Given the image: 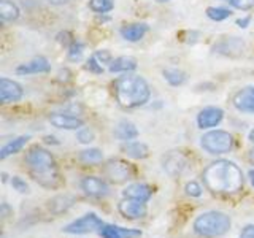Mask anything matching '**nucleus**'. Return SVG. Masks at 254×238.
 Instances as JSON below:
<instances>
[{"label": "nucleus", "instance_id": "nucleus-27", "mask_svg": "<svg viewBox=\"0 0 254 238\" xmlns=\"http://www.w3.org/2000/svg\"><path fill=\"white\" fill-rule=\"evenodd\" d=\"M83 53H84V43H81L79 40H71V43L68 45V51H67L68 60H73V62L81 60Z\"/></svg>", "mask_w": 254, "mask_h": 238}, {"label": "nucleus", "instance_id": "nucleus-34", "mask_svg": "<svg viewBox=\"0 0 254 238\" xmlns=\"http://www.w3.org/2000/svg\"><path fill=\"white\" fill-rule=\"evenodd\" d=\"M226 2H229L237 10H243V11L251 10L254 6V0H226Z\"/></svg>", "mask_w": 254, "mask_h": 238}, {"label": "nucleus", "instance_id": "nucleus-39", "mask_svg": "<svg viewBox=\"0 0 254 238\" xmlns=\"http://www.w3.org/2000/svg\"><path fill=\"white\" fill-rule=\"evenodd\" d=\"M45 141L46 143H56V145H58V141H56L54 137H45Z\"/></svg>", "mask_w": 254, "mask_h": 238}, {"label": "nucleus", "instance_id": "nucleus-17", "mask_svg": "<svg viewBox=\"0 0 254 238\" xmlns=\"http://www.w3.org/2000/svg\"><path fill=\"white\" fill-rule=\"evenodd\" d=\"M75 203V197L70 195V194H61V195H56L53 197L51 200H48V211L53 213V214H62L68 211L71 206Z\"/></svg>", "mask_w": 254, "mask_h": 238}, {"label": "nucleus", "instance_id": "nucleus-19", "mask_svg": "<svg viewBox=\"0 0 254 238\" xmlns=\"http://www.w3.org/2000/svg\"><path fill=\"white\" fill-rule=\"evenodd\" d=\"M148 32V26L146 24H129V26H124L121 29V37L126 40V42H140V40L145 37V34Z\"/></svg>", "mask_w": 254, "mask_h": 238}, {"label": "nucleus", "instance_id": "nucleus-43", "mask_svg": "<svg viewBox=\"0 0 254 238\" xmlns=\"http://www.w3.org/2000/svg\"><path fill=\"white\" fill-rule=\"evenodd\" d=\"M251 157H253V161H254V149L251 151Z\"/></svg>", "mask_w": 254, "mask_h": 238}, {"label": "nucleus", "instance_id": "nucleus-22", "mask_svg": "<svg viewBox=\"0 0 254 238\" xmlns=\"http://www.w3.org/2000/svg\"><path fill=\"white\" fill-rule=\"evenodd\" d=\"M29 141V137H18L13 141H8L6 145H3V148L0 149V159L5 161L6 157H10L11 154L19 153V151L26 146V143Z\"/></svg>", "mask_w": 254, "mask_h": 238}, {"label": "nucleus", "instance_id": "nucleus-11", "mask_svg": "<svg viewBox=\"0 0 254 238\" xmlns=\"http://www.w3.org/2000/svg\"><path fill=\"white\" fill-rule=\"evenodd\" d=\"M24 95L22 86L13 79L2 78L0 79V102L2 103H13L19 102Z\"/></svg>", "mask_w": 254, "mask_h": 238}, {"label": "nucleus", "instance_id": "nucleus-38", "mask_svg": "<svg viewBox=\"0 0 254 238\" xmlns=\"http://www.w3.org/2000/svg\"><path fill=\"white\" fill-rule=\"evenodd\" d=\"M46 2H50L51 5H65L70 0H46Z\"/></svg>", "mask_w": 254, "mask_h": 238}, {"label": "nucleus", "instance_id": "nucleus-42", "mask_svg": "<svg viewBox=\"0 0 254 238\" xmlns=\"http://www.w3.org/2000/svg\"><path fill=\"white\" fill-rule=\"evenodd\" d=\"M159 3H165V2H169V0H157Z\"/></svg>", "mask_w": 254, "mask_h": 238}, {"label": "nucleus", "instance_id": "nucleus-4", "mask_svg": "<svg viewBox=\"0 0 254 238\" xmlns=\"http://www.w3.org/2000/svg\"><path fill=\"white\" fill-rule=\"evenodd\" d=\"M232 227V219L224 211H205L194 219L192 229L202 238H218L226 235Z\"/></svg>", "mask_w": 254, "mask_h": 238}, {"label": "nucleus", "instance_id": "nucleus-15", "mask_svg": "<svg viewBox=\"0 0 254 238\" xmlns=\"http://www.w3.org/2000/svg\"><path fill=\"white\" fill-rule=\"evenodd\" d=\"M188 165L186 157L178 151H172V153L164 159V170L170 175V177H178L185 172Z\"/></svg>", "mask_w": 254, "mask_h": 238}, {"label": "nucleus", "instance_id": "nucleus-40", "mask_svg": "<svg viewBox=\"0 0 254 238\" xmlns=\"http://www.w3.org/2000/svg\"><path fill=\"white\" fill-rule=\"evenodd\" d=\"M250 179H251V184H253V187H254V170H250Z\"/></svg>", "mask_w": 254, "mask_h": 238}, {"label": "nucleus", "instance_id": "nucleus-24", "mask_svg": "<svg viewBox=\"0 0 254 238\" xmlns=\"http://www.w3.org/2000/svg\"><path fill=\"white\" fill-rule=\"evenodd\" d=\"M78 159L86 165H94V164H100L103 161V153L99 148H89V149H83L79 153Z\"/></svg>", "mask_w": 254, "mask_h": 238}, {"label": "nucleus", "instance_id": "nucleus-36", "mask_svg": "<svg viewBox=\"0 0 254 238\" xmlns=\"http://www.w3.org/2000/svg\"><path fill=\"white\" fill-rule=\"evenodd\" d=\"M238 238H254V226H246L240 232Z\"/></svg>", "mask_w": 254, "mask_h": 238}, {"label": "nucleus", "instance_id": "nucleus-32", "mask_svg": "<svg viewBox=\"0 0 254 238\" xmlns=\"http://www.w3.org/2000/svg\"><path fill=\"white\" fill-rule=\"evenodd\" d=\"M11 186L14 187V190H18L19 194H29V184L19 177L11 178Z\"/></svg>", "mask_w": 254, "mask_h": 238}, {"label": "nucleus", "instance_id": "nucleus-2", "mask_svg": "<svg viewBox=\"0 0 254 238\" xmlns=\"http://www.w3.org/2000/svg\"><path fill=\"white\" fill-rule=\"evenodd\" d=\"M26 164L29 175L37 184L45 189H59L64 184L58 162L54 156L43 146H32L26 153Z\"/></svg>", "mask_w": 254, "mask_h": 238}, {"label": "nucleus", "instance_id": "nucleus-29", "mask_svg": "<svg viewBox=\"0 0 254 238\" xmlns=\"http://www.w3.org/2000/svg\"><path fill=\"white\" fill-rule=\"evenodd\" d=\"M99 235L102 238H124L121 230H119V226H111V224H105L100 230Z\"/></svg>", "mask_w": 254, "mask_h": 238}, {"label": "nucleus", "instance_id": "nucleus-16", "mask_svg": "<svg viewBox=\"0 0 254 238\" xmlns=\"http://www.w3.org/2000/svg\"><path fill=\"white\" fill-rule=\"evenodd\" d=\"M234 107L243 113H254V87H245L234 95Z\"/></svg>", "mask_w": 254, "mask_h": 238}, {"label": "nucleus", "instance_id": "nucleus-7", "mask_svg": "<svg viewBox=\"0 0 254 238\" xmlns=\"http://www.w3.org/2000/svg\"><path fill=\"white\" fill-rule=\"evenodd\" d=\"M105 222H103L95 213H87L84 216L78 218L75 221H71L70 224H67L62 229V232L70 234V235H76V234H87V232H94V230H100Z\"/></svg>", "mask_w": 254, "mask_h": 238}, {"label": "nucleus", "instance_id": "nucleus-6", "mask_svg": "<svg viewBox=\"0 0 254 238\" xmlns=\"http://www.w3.org/2000/svg\"><path fill=\"white\" fill-rule=\"evenodd\" d=\"M103 175L108 181L115 182V184H121V182L132 179L133 169L129 162L123 161V159H110L103 165Z\"/></svg>", "mask_w": 254, "mask_h": 238}, {"label": "nucleus", "instance_id": "nucleus-21", "mask_svg": "<svg viewBox=\"0 0 254 238\" xmlns=\"http://www.w3.org/2000/svg\"><path fill=\"white\" fill-rule=\"evenodd\" d=\"M115 137L121 141H130L138 137V129L130 121H121L115 127Z\"/></svg>", "mask_w": 254, "mask_h": 238}, {"label": "nucleus", "instance_id": "nucleus-35", "mask_svg": "<svg viewBox=\"0 0 254 238\" xmlns=\"http://www.w3.org/2000/svg\"><path fill=\"white\" fill-rule=\"evenodd\" d=\"M92 56H94V58H95V59H97V60L102 63V65H105V63H108V65H110L111 60H113V59H111V54H110V51H107V50L95 51Z\"/></svg>", "mask_w": 254, "mask_h": 238}, {"label": "nucleus", "instance_id": "nucleus-28", "mask_svg": "<svg viewBox=\"0 0 254 238\" xmlns=\"http://www.w3.org/2000/svg\"><path fill=\"white\" fill-rule=\"evenodd\" d=\"M113 0H89V8L95 13H108L113 10Z\"/></svg>", "mask_w": 254, "mask_h": 238}, {"label": "nucleus", "instance_id": "nucleus-26", "mask_svg": "<svg viewBox=\"0 0 254 238\" xmlns=\"http://www.w3.org/2000/svg\"><path fill=\"white\" fill-rule=\"evenodd\" d=\"M230 14H232V11H230L229 8H222V6H208L206 8V16H208L211 21H216V22L227 19Z\"/></svg>", "mask_w": 254, "mask_h": 238}, {"label": "nucleus", "instance_id": "nucleus-14", "mask_svg": "<svg viewBox=\"0 0 254 238\" xmlns=\"http://www.w3.org/2000/svg\"><path fill=\"white\" fill-rule=\"evenodd\" d=\"M51 70V63L46 58H35L29 62H24L16 68L18 75H35V73H48Z\"/></svg>", "mask_w": 254, "mask_h": 238}, {"label": "nucleus", "instance_id": "nucleus-5", "mask_svg": "<svg viewBox=\"0 0 254 238\" xmlns=\"http://www.w3.org/2000/svg\"><path fill=\"white\" fill-rule=\"evenodd\" d=\"M200 146L208 154L221 156V154L229 153V151L234 148V137H232V133H229L226 130H219V129L210 130L202 135Z\"/></svg>", "mask_w": 254, "mask_h": 238}, {"label": "nucleus", "instance_id": "nucleus-20", "mask_svg": "<svg viewBox=\"0 0 254 238\" xmlns=\"http://www.w3.org/2000/svg\"><path fill=\"white\" fill-rule=\"evenodd\" d=\"M123 153L132 159H146L149 156V148L141 141H124Z\"/></svg>", "mask_w": 254, "mask_h": 238}, {"label": "nucleus", "instance_id": "nucleus-41", "mask_svg": "<svg viewBox=\"0 0 254 238\" xmlns=\"http://www.w3.org/2000/svg\"><path fill=\"white\" fill-rule=\"evenodd\" d=\"M248 137H250V140H251V141L254 143V129H253V130L250 132V135H248Z\"/></svg>", "mask_w": 254, "mask_h": 238}, {"label": "nucleus", "instance_id": "nucleus-30", "mask_svg": "<svg viewBox=\"0 0 254 238\" xmlns=\"http://www.w3.org/2000/svg\"><path fill=\"white\" fill-rule=\"evenodd\" d=\"M76 138L79 143H83V145H89V143H92L95 140V133L92 129H89V127H81L76 133Z\"/></svg>", "mask_w": 254, "mask_h": 238}, {"label": "nucleus", "instance_id": "nucleus-31", "mask_svg": "<svg viewBox=\"0 0 254 238\" xmlns=\"http://www.w3.org/2000/svg\"><path fill=\"white\" fill-rule=\"evenodd\" d=\"M185 190H186V194L189 197H200L202 192H203V189L200 187V184L195 181H189L188 184L185 186Z\"/></svg>", "mask_w": 254, "mask_h": 238}, {"label": "nucleus", "instance_id": "nucleus-37", "mask_svg": "<svg viewBox=\"0 0 254 238\" xmlns=\"http://www.w3.org/2000/svg\"><path fill=\"white\" fill-rule=\"evenodd\" d=\"M250 22H251V16H246V18H242V19H238V21H237V26H238V27H242V29H245V27H248V26H250Z\"/></svg>", "mask_w": 254, "mask_h": 238}, {"label": "nucleus", "instance_id": "nucleus-12", "mask_svg": "<svg viewBox=\"0 0 254 238\" xmlns=\"http://www.w3.org/2000/svg\"><path fill=\"white\" fill-rule=\"evenodd\" d=\"M50 122L64 130H79L84 125V121L81 118L68 115V113H53L50 116Z\"/></svg>", "mask_w": 254, "mask_h": 238}, {"label": "nucleus", "instance_id": "nucleus-18", "mask_svg": "<svg viewBox=\"0 0 254 238\" xmlns=\"http://www.w3.org/2000/svg\"><path fill=\"white\" fill-rule=\"evenodd\" d=\"M137 59L130 58V56H121V58H116L111 60L108 65L111 73H130L135 68H137Z\"/></svg>", "mask_w": 254, "mask_h": 238}, {"label": "nucleus", "instance_id": "nucleus-10", "mask_svg": "<svg viewBox=\"0 0 254 238\" xmlns=\"http://www.w3.org/2000/svg\"><path fill=\"white\" fill-rule=\"evenodd\" d=\"M222 118H224V111L218 107H206L200 113L197 115V125L198 129H213L221 124Z\"/></svg>", "mask_w": 254, "mask_h": 238}, {"label": "nucleus", "instance_id": "nucleus-8", "mask_svg": "<svg viewBox=\"0 0 254 238\" xmlns=\"http://www.w3.org/2000/svg\"><path fill=\"white\" fill-rule=\"evenodd\" d=\"M118 211L126 219L137 221L146 216L148 208H146V203H143V202L132 200V198H124V200L118 203Z\"/></svg>", "mask_w": 254, "mask_h": 238}, {"label": "nucleus", "instance_id": "nucleus-33", "mask_svg": "<svg viewBox=\"0 0 254 238\" xmlns=\"http://www.w3.org/2000/svg\"><path fill=\"white\" fill-rule=\"evenodd\" d=\"M86 70L92 71V73H95V75H100L103 71V65L94 58V56H91V58L87 59V62H86Z\"/></svg>", "mask_w": 254, "mask_h": 238}, {"label": "nucleus", "instance_id": "nucleus-9", "mask_svg": "<svg viewBox=\"0 0 254 238\" xmlns=\"http://www.w3.org/2000/svg\"><path fill=\"white\" fill-rule=\"evenodd\" d=\"M79 187H81V190L86 195L95 198L105 197L110 194V186L107 184V181L97 177H84L79 181Z\"/></svg>", "mask_w": 254, "mask_h": 238}, {"label": "nucleus", "instance_id": "nucleus-3", "mask_svg": "<svg viewBox=\"0 0 254 238\" xmlns=\"http://www.w3.org/2000/svg\"><path fill=\"white\" fill-rule=\"evenodd\" d=\"M115 97L121 108L133 110L146 105L151 91L143 76L126 73L124 76H119L115 84Z\"/></svg>", "mask_w": 254, "mask_h": 238}, {"label": "nucleus", "instance_id": "nucleus-13", "mask_svg": "<svg viewBox=\"0 0 254 238\" xmlns=\"http://www.w3.org/2000/svg\"><path fill=\"white\" fill-rule=\"evenodd\" d=\"M124 198H132V200H138L146 203L149 198L153 197V187L148 186L146 182H132L123 190Z\"/></svg>", "mask_w": 254, "mask_h": 238}, {"label": "nucleus", "instance_id": "nucleus-1", "mask_svg": "<svg viewBox=\"0 0 254 238\" xmlns=\"http://www.w3.org/2000/svg\"><path fill=\"white\" fill-rule=\"evenodd\" d=\"M203 184L211 194L234 195L243 189V172L232 161L211 162L202 173Z\"/></svg>", "mask_w": 254, "mask_h": 238}, {"label": "nucleus", "instance_id": "nucleus-25", "mask_svg": "<svg viewBox=\"0 0 254 238\" xmlns=\"http://www.w3.org/2000/svg\"><path fill=\"white\" fill-rule=\"evenodd\" d=\"M162 75H164V79L170 86H181L186 81V73L178 68H165L162 71Z\"/></svg>", "mask_w": 254, "mask_h": 238}, {"label": "nucleus", "instance_id": "nucleus-23", "mask_svg": "<svg viewBox=\"0 0 254 238\" xmlns=\"http://www.w3.org/2000/svg\"><path fill=\"white\" fill-rule=\"evenodd\" d=\"M0 18L3 21H16L19 18V8L10 0H0Z\"/></svg>", "mask_w": 254, "mask_h": 238}]
</instances>
